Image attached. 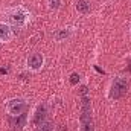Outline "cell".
<instances>
[{"label":"cell","instance_id":"obj_1","mask_svg":"<svg viewBox=\"0 0 131 131\" xmlns=\"http://www.w3.org/2000/svg\"><path fill=\"white\" fill-rule=\"evenodd\" d=\"M6 17H8V21L12 28H18V29H23L26 28L29 23H31V18H32V14L28 8H25L23 5H17V6H12V8H8L5 11Z\"/></svg>","mask_w":131,"mask_h":131},{"label":"cell","instance_id":"obj_2","mask_svg":"<svg viewBox=\"0 0 131 131\" xmlns=\"http://www.w3.org/2000/svg\"><path fill=\"white\" fill-rule=\"evenodd\" d=\"M128 87H130L128 78H125V76H114L111 79V82H110V87H108V98L113 99V101L122 99L127 95Z\"/></svg>","mask_w":131,"mask_h":131},{"label":"cell","instance_id":"obj_3","mask_svg":"<svg viewBox=\"0 0 131 131\" xmlns=\"http://www.w3.org/2000/svg\"><path fill=\"white\" fill-rule=\"evenodd\" d=\"M79 131H95L93 116H92V104L85 95L82 96V107L79 116Z\"/></svg>","mask_w":131,"mask_h":131},{"label":"cell","instance_id":"obj_4","mask_svg":"<svg viewBox=\"0 0 131 131\" xmlns=\"http://www.w3.org/2000/svg\"><path fill=\"white\" fill-rule=\"evenodd\" d=\"M28 107H29L28 99L20 98V96L11 98L5 102V110H6V113H8L11 117H17V116L23 114V113L28 110Z\"/></svg>","mask_w":131,"mask_h":131},{"label":"cell","instance_id":"obj_5","mask_svg":"<svg viewBox=\"0 0 131 131\" xmlns=\"http://www.w3.org/2000/svg\"><path fill=\"white\" fill-rule=\"evenodd\" d=\"M46 66V57L41 52H32L26 57V69L31 72H41Z\"/></svg>","mask_w":131,"mask_h":131},{"label":"cell","instance_id":"obj_6","mask_svg":"<svg viewBox=\"0 0 131 131\" xmlns=\"http://www.w3.org/2000/svg\"><path fill=\"white\" fill-rule=\"evenodd\" d=\"M75 34H76V28H73V26H66V28L57 29L55 32L52 34V38H53V41H57V43H63V41H67L69 38H72Z\"/></svg>","mask_w":131,"mask_h":131},{"label":"cell","instance_id":"obj_7","mask_svg":"<svg viewBox=\"0 0 131 131\" xmlns=\"http://www.w3.org/2000/svg\"><path fill=\"white\" fill-rule=\"evenodd\" d=\"M47 114H49V107L47 104H40L34 113V117H32V124L35 127H38L41 122L47 121Z\"/></svg>","mask_w":131,"mask_h":131},{"label":"cell","instance_id":"obj_8","mask_svg":"<svg viewBox=\"0 0 131 131\" xmlns=\"http://www.w3.org/2000/svg\"><path fill=\"white\" fill-rule=\"evenodd\" d=\"M14 38V28L6 23V21H0V43H9Z\"/></svg>","mask_w":131,"mask_h":131},{"label":"cell","instance_id":"obj_9","mask_svg":"<svg viewBox=\"0 0 131 131\" xmlns=\"http://www.w3.org/2000/svg\"><path fill=\"white\" fill-rule=\"evenodd\" d=\"M75 11L81 15H87L92 11V5L89 0H76L75 2Z\"/></svg>","mask_w":131,"mask_h":131},{"label":"cell","instance_id":"obj_10","mask_svg":"<svg viewBox=\"0 0 131 131\" xmlns=\"http://www.w3.org/2000/svg\"><path fill=\"white\" fill-rule=\"evenodd\" d=\"M46 5L50 11H60L63 8V0H46Z\"/></svg>","mask_w":131,"mask_h":131},{"label":"cell","instance_id":"obj_11","mask_svg":"<svg viewBox=\"0 0 131 131\" xmlns=\"http://www.w3.org/2000/svg\"><path fill=\"white\" fill-rule=\"evenodd\" d=\"M37 131H55V125L50 121H44L37 127Z\"/></svg>","mask_w":131,"mask_h":131},{"label":"cell","instance_id":"obj_12","mask_svg":"<svg viewBox=\"0 0 131 131\" xmlns=\"http://www.w3.org/2000/svg\"><path fill=\"white\" fill-rule=\"evenodd\" d=\"M26 121H28V117H26V114L23 113V114H20V116H17V122H15V128L17 130H21L23 127H26Z\"/></svg>","mask_w":131,"mask_h":131},{"label":"cell","instance_id":"obj_13","mask_svg":"<svg viewBox=\"0 0 131 131\" xmlns=\"http://www.w3.org/2000/svg\"><path fill=\"white\" fill-rule=\"evenodd\" d=\"M79 78H81L79 73H72V75H70V84H72V85H76V84L79 82Z\"/></svg>","mask_w":131,"mask_h":131},{"label":"cell","instance_id":"obj_14","mask_svg":"<svg viewBox=\"0 0 131 131\" xmlns=\"http://www.w3.org/2000/svg\"><path fill=\"white\" fill-rule=\"evenodd\" d=\"M0 44H2V43H0Z\"/></svg>","mask_w":131,"mask_h":131}]
</instances>
